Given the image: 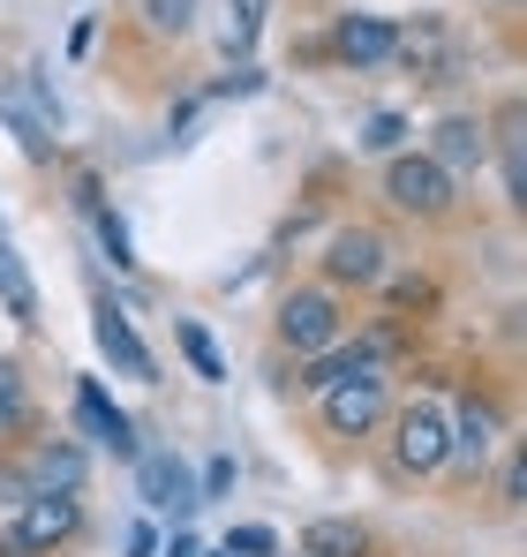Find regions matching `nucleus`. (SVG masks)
Returning a JSON list of instances; mask_svg holds the SVG:
<instances>
[{"label":"nucleus","instance_id":"obj_1","mask_svg":"<svg viewBox=\"0 0 527 557\" xmlns=\"http://www.w3.org/2000/svg\"><path fill=\"white\" fill-rule=\"evenodd\" d=\"M271 332H279V347H294L302 362H309V355H332V347L347 339V294H332L324 278H302V286L279 294Z\"/></svg>","mask_w":527,"mask_h":557},{"label":"nucleus","instance_id":"obj_2","mask_svg":"<svg viewBox=\"0 0 527 557\" xmlns=\"http://www.w3.org/2000/svg\"><path fill=\"white\" fill-rule=\"evenodd\" d=\"M384 414H392V376L377 370V362L354 370V376H340L332 392H317V430H324L332 445H361V437H377Z\"/></svg>","mask_w":527,"mask_h":557},{"label":"nucleus","instance_id":"obj_3","mask_svg":"<svg viewBox=\"0 0 527 557\" xmlns=\"http://www.w3.org/2000/svg\"><path fill=\"white\" fill-rule=\"evenodd\" d=\"M377 188H384V203H392L400 219H415V226H444V219L459 211V182H452L444 166H430L422 151H392L384 174H377Z\"/></svg>","mask_w":527,"mask_h":557},{"label":"nucleus","instance_id":"obj_4","mask_svg":"<svg viewBox=\"0 0 527 557\" xmlns=\"http://www.w3.org/2000/svg\"><path fill=\"white\" fill-rule=\"evenodd\" d=\"M384 453H392V474L400 482H430L444 474V407L438 399H407V407H392L384 414Z\"/></svg>","mask_w":527,"mask_h":557},{"label":"nucleus","instance_id":"obj_5","mask_svg":"<svg viewBox=\"0 0 527 557\" xmlns=\"http://www.w3.org/2000/svg\"><path fill=\"white\" fill-rule=\"evenodd\" d=\"M384 278H392V234L384 226L354 219V226H340L324 242V286L332 294H377Z\"/></svg>","mask_w":527,"mask_h":557},{"label":"nucleus","instance_id":"obj_6","mask_svg":"<svg viewBox=\"0 0 527 557\" xmlns=\"http://www.w3.org/2000/svg\"><path fill=\"white\" fill-rule=\"evenodd\" d=\"M76 535H84V497H23L0 535V557H61Z\"/></svg>","mask_w":527,"mask_h":557},{"label":"nucleus","instance_id":"obj_7","mask_svg":"<svg viewBox=\"0 0 527 557\" xmlns=\"http://www.w3.org/2000/svg\"><path fill=\"white\" fill-rule=\"evenodd\" d=\"M392 61H400L415 84H430V91H452V84L467 76V46H459V30H452L444 15H415V23L392 38Z\"/></svg>","mask_w":527,"mask_h":557},{"label":"nucleus","instance_id":"obj_8","mask_svg":"<svg viewBox=\"0 0 527 557\" xmlns=\"http://www.w3.org/2000/svg\"><path fill=\"white\" fill-rule=\"evenodd\" d=\"M498 437H505L498 407H490V399H467L459 414H444V467H452L459 482H482V467L498 460Z\"/></svg>","mask_w":527,"mask_h":557},{"label":"nucleus","instance_id":"obj_9","mask_svg":"<svg viewBox=\"0 0 527 557\" xmlns=\"http://www.w3.org/2000/svg\"><path fill=\"white\" fill-rule=\"evenodd\" d=\"M8 505H23V497H84V453L69 445V437H38L30 445V460L8 474Z\"/></svg>","mask_w":527,"mask_h":557},{"label":"nucleus","instance_id":"obj_10","mask_svg":"<svg viewBox=\"0 0 527 557\" xmlns=\"http://www.w3.org/2000/svg\"><path fill=\"white\" fill-rule=\"evenodd\" d=\"M422 159L444 166L452 182L482 174V166H490V121H482V113H444L438 128H430V144H422Z\"/></svg>","mask_w":527,"mask_h":557},{"label":"nucleus","instance_id":"obj_11","mask_svg":"<svg viewBox=\"0 0 527 557\" xmlns=\"http://www.w3.org/2000/svg\"><path fill=\"white\" fill-rule=\"evenodd\" d=\"M482 121H490V159H498L505 203L520 211L527 203V113H520V98H498V113H482Z\"/></svg>","mask_w":527,"mask_h":557},{"label":"nucleus","instance_id":"obj_12","mask_svg":"<svg viewBox=\"0 0 527 557\" xmlns=\"http://www.w3.org/2000/svg\"><path fill=\"white\" fill-rule=\"evenodd\" d=\"M90 332H98V355L113 362L121 376H136V384H159V355L136 339V324H128V309H113V301H98L90 309Z\"/></svg>","mask_w":527,"mask_h":557},{"label":"nucleus","instance_id":"obj_13","mask_svg":"<svg viewBox=\"0 0 527 557\" xmlns=\"http://www.w3.org/2000/svg\"><path fill=\"white\" fill-rule=\"evenodd\" d=\"M392 38H400V23L392 15H340L332 23V61H347V69H384L392 61Z\"/></svg>","mask_w":527,"mask_h":557},{"label":"nucleus","instance_id":"obj_14","mask_svg":"<svg viewBox=\"0 0 527 557\" xmlns=\"http://www.w3.org/2000/svg\"><path fill=\"white\" fill-rule=\"evenodd\" d=\"M264 23H271V0H219V8H211V46H219V61H249Z\"/></svg>","mask_w":527,"mask_h":557},{"label":"nucleus","instance_id":"obj_15","mask_svg":"<svg viewBox=\"0 0 527 557\" xmlns=\"http://www.w3.org/2000/svg\"><path fill=\"white\" fill-rule=\"evenodd\" d=\"M76 422H84L90 445H106V453H121V460L136 453V422H128V414H121V407H113V399H106L90 376L76 384Z\"/></svg>","mask_w":527,"mask_h":557},{"label":"nucleus","instance_id":"obj_16","mask_svg":"<svg viewBox=\"0 0 527 557\" xmlns=\"http://www.w3.org/2000/svg\"><path fill=\"white\" fill-rule=\"evenodd\" d=\"M144 505H159V512H188V505H204L196 497V474L174 460V453H144Z\"/></svg>","mask_w":527,"mask_h":557},{"label":"nucleus","instance_id":"obj_17","mask_svg":"<svg viewBox=\"0 0 527 557\" xmlns=\"http://www.w3.org/2000/svg\"><path fill=\"white\" fill-rule=\"evenodd\" d=\"M0 113H8V128L23 136V151H30V159H46V151H53V113H46V106H30L23 76H0Z\"/></svg>","mask_w":527,"mask_h":557},{"label":"nucleus","instance_id":"obj_18","mask_svg":"<svg viewBox=\"0 0 527 557\" xmlns=\"http://www.w3.org/2000/svg\"><path fill=\"white\" fill-rule=\"evenodd\" d=\"M128 15H136V30L159 38V46H181V38L204 30V23H196V15H204L196 0H128Z\"/></svg>","mask_w":527,"mask_h":557},{"label":"nucleus","instance_id":"obj_19","mask_svg":"<svg viewBox=\"0 0 527 557\" xmlns=\"http://www.w3.org/2000/svg\"><path fill=\"white\" fill-rule=\"evenodd\" d=\"M302 557H369V528H361V520H340V512H324V520L302 528Z\"/></svg>","mask_w":527,"mask_h":557},{"label":"nucleus","instance_id":"obj_20","mask_svg":"<svg viewBox=\"0 0 527 557\" xmlns=\"http://www.w3.org/2000/svg\"><path fill=\"white\" fill-rule=\"evenodd\" d=\"M0 301H8V317L15 324H38V286H30V272H23V257L0 242Z\"/></svg>","mask_w":527,"mask_h":557},{"label":"nucleus","instance_id":"obj_21","mask_svg":"<svg viewBox=\"0 0 527 557\" xmlns=\"http://www.w3.org/2000/svg\"><path fill=\"white\" fill-rule=\"evenodd\" d=\"M30 422V376L23 362H0V437H15Z\"/></svg>","mask_w":527,"mask_h":557},{"label":"nucleus","instance_id":"obj_22","mask_svg":"<svg viewBox=\"0 0 527 557\" xmlns=\"http://www.w3.org/2000/svg\"><path fill=\"white\" fill-rule=\"evenodd\" d=\"M174 339H181V355H188V370L204 376V384H226V355L211 347V332H204V324H174Z\"/></svg>","mask_w":527,"mask_h":557},{"label":"nucleus","instance_id":"obj_23","mask_svg":"<svg viewBox=\"0 0 527 557\" xmlns=\"http://www.w3.org/2000/svg\"><path fill=\"white\" fill-rule=\"evenodd\" d=\"M354 144H361V151H377V159H392V151L407 144V113H392V106H384V113H369Z\"/></svg>","mask_w":527,"mask_h":557},{"label":"nucleus","instance_id":"obj_24","mask_svg":"<svg viewBox=\"0 0 527 557\" xmlns=\"http://www.w3.org/2000/svg\"><path fill=\"white\" fill-rule=\"evenodd\" d=\"M498 505H505V512H520V505H527V453H520V445H513L505 467H498Z\"/></svg>","mask_w":527,"mask_h":557},{"label":"nucleus","instance_id":"obj_25","mask_svg":"<svg viewBox=\"0 0 527 557\" xmlns=\"http://www.w3.org/2000/svg\"><path fill=\"white\" fill-rule=\"evenodd\" d=\"M271 550H279L271 528H234V535H226V557H271Z\"/></svg>","mask_w":527,"mask_h":557},{"label":"nucleus","instance_id":"obj_26","mask_svg":"<svg viewBox=\"0 0 527 557\" xmlns=\"http://www.w3.org/2000/svg\"><path fill=\"white\" fill-rule=\"evenodd\" d=\"M98 242H106V257H113L121 272L136 264V257H128V234H121V219H113V211H98Z\"/></svg>","mask_w":527,"mask_h":557},{"label":"nucleus","instance_id":"obj_27","mask_svg":"<svg viewBox=\"0 0 527 557\" xmlns=\"http://www.w3.org/2000/svg\"><path fill=\"white\" fill-rule=\"evenodd\" d=\"M226 490H234V460H211V467H204V482H196V497L211 505V497H226Z\"/></svg>","mask_w":527,"mask_h":557},{"label":"nucleus","instance_id":"obj_28","mask_svg":"<svg viewBox=\"0 0 527 557\" xmlns=\"http://www.w3.org/2000/svg\"><path fill=\"white\" fill-rule=\"evenodd\" d=\"M167 557H204V550H196V543H188V535H181V543H174V550H167Z\"/></svg>","mask_w":527,"mask_h":557},{"label":"nucleus","instance_id":"obj_29","mask_svg":"<svg viewBox=\"0 0 527 557\" xmlns=\"http://www.w3.org/2000/svg\"><path fill=\"white\" fill-rule=\"evenodd\" d=\"M498 8H520V0H498Z\"/></svg>","mask_w":527,"mask_h":557},{"label":"nucleus","instance_id":"obj_30","mask_svg":"<svg viewBox=\"0 0 527 557\" xmlns=\"http://www.w3.org/2000/svg\"><path fill=\"white\" fill-rule=\"evenodd\" d=\"M219 557H226V550H219Z\"/></svg>","mask_w":527,"mask_h":557}]
</instances>
